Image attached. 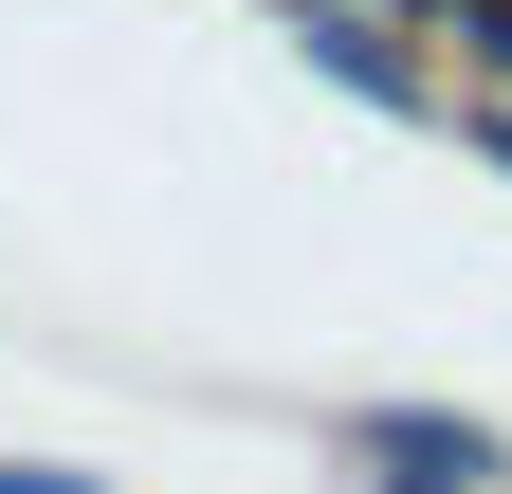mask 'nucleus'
<instances>
[{"instance_id": "3", "label": "nucleus", "mask_w": 512, "mask_h": 494, "mask_svg": "<svg viewBox=\"0 0 512 494\" xmlns=\"http://www.w3.org/2000/svg\"><path fill=\"white\" fill-rule=\"evenodd\" d=\"M0 494H110V476H37V458H0Z\"/></svg>"}, {"instance_id": "4", "label": "nucleus", "mask_w": 512, "mask_h": 494, "mask_svg": "<svg viewBox=\"0 0 512 494\" xmlns=\"http://www.w3.org/2000/svg\"><path fill=\"white\" fill-rule=\"evenodd\" d=\"M476 55H494V74H512V0H476Z\"/></svg>"}, {"instance_id": "2", "label": "nucleus", "mask_w": 512, "mask_h": 494, "mask_svg": "<svg viewBox=\"0 0 512 494\" xmlns=\"http://www.w3.org/2000/svg\"><path fill=\"white\" fill-rule=\"evenodd\" d=\"M293 37H311V55H330V74H348V92H384V110H421V74H403V37H366V19H348V0H293Z\"/></svg>"}, {"instance_id": "1", "label": "nucleus", "mask_w": 512, "mask_h": 494, "mask_svg": "<svg viewBox=\"0 0 512 494\" xmlns=\"http://www.w3.org/2000/svg\"><path fill=\"white\" fill-rule=\"evenodd\" d=\"M348 476H366V494H494V440L439 421V403H366V421H348Z\"/></svg>"}, {"instance_id": "5", "label": "nucleus", "mask_w": 512, "mask_h": 494, "mask_svg": "<svg viewBox=\"0 0 512 494\" xmlns=\"http://www.w3.org/2000/svg\"><path fill=\"white\" fill-rule=\"evenodd\" d=\"M403 19H476V0H403Z\"/></svg>"}]
</instances>
